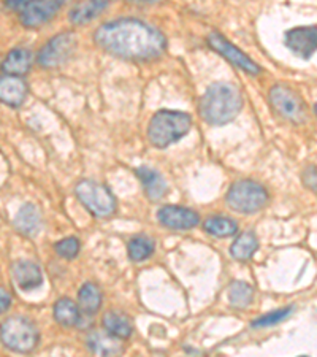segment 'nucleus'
Here are the masks:
<instances>
[{"label": "nucleus", "mask_w": 317, "mask_h": 357, "mask_svg": "<svg viewBox=\"0 0 317 357\" xmlns=\"http://www.w3.org/2000/svg\"><path fill=\"white\" fill-rule=\"evenodd\" d=\"M94 40L107 53L127 61L155 59L167 48L162 32L134 18L105 22L97 29Z\"/></svg>", "instance_id": "1"}, {"label": "nucleus", "mask_w": 317, "mask_h": 357, "mask_svg": "<svg viewBox=\"0 0 317 357\" xmlns=\"http://www.w3.org/2000/svg\"><path fill=\"white\" fill-rule=\"evenodd\" d=\"M243 108L241 91L232 83H212L200 100V116L211 126L233 121Z\"/></svg>", "instance_id": "2"}, {"label": "nucleus", "mask_w": 317, "mask_h": 357, "mask_svg": "<svg viewBox=\"0 0 317 357\" xmlns=\"http://www.w3.org/2000/svg\"><path fill=\"white\" fill-rule=\"evenodd\" d=\"M192 126L189 113L176 110H160L154 114L148 126V138L155 148H167L187 135Z\"/></svg>", "instance_id": "3"}, {"label": "nucleus", "mask_w": 317, "mask_h": 357, "mask_svg": "<svg viewBox=\"0 0 317 357\" xmlns=\"http://www.w3.org/2000/svg\"><path fill=\"white\" fill-rule=\"evenodd\" d=\"M0 340L15 353L27 354L37 348L40 333L32 321L22 316H11L0 324Z\"/></svg>", "instance_id": "4"}, {"label": "nucleus", "mask_w": 317, "mask_h": 357, "mask_svg": "<svg viewBox=\"0 0 317 357\" xmlns=\"http://www.w3.org/2000/svg\"><path fill=\"white\" fill-rule=\"evenodd\" d=\"M268 204V192L262 184L252 180H240L230 186L227 192V205L233 211L251 215L261 211Z\"/></svg>", "instance_id": "5"}, {"label": "nucleus", "mask_w": 317, "mask_h": 357, "mask_svg": "<svg viewBox=\"0 0 317 357\" xmlns=\"http://www.w3.org/2000/svg\"><path fill=\"white\" fill-rule=\"evenodd\" d=\"M78 200L91 215L97 218H108L116 211V199L107 186L92 180H83L75 188Z\"/></svg>", "instance_id": "6"}, {"label": "nucleus", "mask_w": 317, "mask_h": 357, "mask_svg": "<svg viewBox=\"0 0 317 357\" xmlns=\"http://www.w3.org/2000/svg\"><path fill=\"white\" fill-rule=\"evenodd\" d=\"M270 103L281 118L293 124H302L307 121V107L295 91L284 84H276L270 91Z\"/></svg>", "instance_id": "7"}, {"label": "nucleus", "mask_w": 317, "mask_h": 357, "mask_svg": "<svg viewBox=\"0 0 317 357\" xmlns=\"http://www.w3.org/2000/svg\"><path fill=\"white\" fill-rule=\"evenodd\" d=\"M8 8H13L20 13V20L22 24L29 29H37L43 26L54 18V15L61 10L62 2H56V0H49V2H18V0H10L5 3Z\"/></svg>", "instance_id": "8"}, {"label": "nucleus", "mask_w": 317, "mask_h": 357, "mask_svg": "<svg viewBox=\"0 0 317 357\" xmlns=\"http://www.w3.org/2000/svg\"><path fill=\"white\" fill-rule=\"evenodd\" d=\"M77 50V36L73 32H63L49 40L38 53V64L46 68L57 67L65 62Z\"/></svg>", "instance_id": "9"}, {"label": "nucleus", "mask_w": 317, "mask_h": 357, "mask_svg": "<svg viewBox=\"0 0 317 357\" xmlns=\"http://www.w3.org/2000/svg\"><path fill=\"white\" fill-rule=\"evenodd\" d=\"M208 45L216 51V53L226 57L229 62H232L235 67L241 68L243 72L251 75L261 73V67H258L251 57H247L240 48H236V46L230 43L226 37H222L221 33L212 32L208 37Z\"/></svg>", "instance_id": "10"}, {"label": "nucleus", "mask_w": 317, "mask_h": 357, "mask_svg": "<svg viewBox=\"0 0 317 357\" xmlns=\"http://www.w3.org/2000/svg\"><path fill=\"white\" fill-rule=\"evenodd\" d=\"M286 46L293 54L309 59L317 50V27L303 26L286 32Z\"/></svg>", "instance_id": "11"}, {"label": "nucleus", "mask_w": 317, "mask_h": 357, "mask_svg": "<svg viewBox=\"0 0 317 357\" xmlns=\"http://www.w3.org/2000/svg\"><path fill=\"white\" fill-rule=\"evenodd\" d=\"M157 220L162 226L175 230H189L199 226L200 216L197 211L178 205H165L157 211Z\"/></svg>", "instance_id": "12"}, {"label": "nucleus", "mask_w": 317, "mask_h": 357, "mask_svg": "<svg viewBox=\"0 0 317 357\" xmlns=\"http://www.w3.org/2000/svg\"><path fill=\"white\" fill-rule=\"evenodd\" d=\"M11 273L21 291H33L43 283L42 270L32 261H16L11 267Z\"/></svg>", "instance_id": "13"}, {"label": "nucleus", "mask_w": 317, "mask_h": 357, "mask_svg": "<svg viewBox=\"0 0 317 357\" xmlns=\"http://www.w3.org/2000/svg\"><path fill=\"white\" fill-rule=\"evenodd\" d=\"M27 83L20 77L3 75L0 77V102L5 105L18 108L24 103L27 97Z\"/></svg>", "instance_id": "14"}, {"label": "nucleus", "mask_w": 317, "mask_h": 357, "mask_svg": "<svg viewBox=\"0 0 317 357\" xmlns=\"http://www.w3.org/2000/svg\"><path fill=\"white\" fill-rule=\"evenodd\" d=\"M88 347L92 353L100 357H118L123 354L121 340L108 332H92L88 337Z\"/></svg>", "instance_id": "15"}, {"label": "nucleus", "mask_w": 317, "mask_h": 357, "mask_svg": "<svg viewBox=\"0 0 317 357\" xmlns=\"http://www.w3.org/2000/svg\"><path fill=\"white\" fill-rule=\"evenodd\" d=\"M15 227L26 237H36L42 229V215L36 205H22L15 218Z\"/></svg>", "instance_id": "16"}, {"label": "nucleus", "mask_w": 317, "mask_h": 357, "mask_svg": "<svg viewBox=\"0 0 317 357\" xmlns=\"http://www.w3.org/2000/svg\"><path fill=\"white\" fill-rule=\"evenodd\" d=\"M135 174L138 176V180L141 181L143 188H145V194L149 199L159 200L164 197L167 192V183L159 172H155L151 167L141 165L138 167Z\"/></svg>", "instance_id": "17"}, {"label": "nucleus", "mask_w": 317, "mask_h": 357, "mask_svg": "<svg viewBox=\"0 0 317 357\" xmlns=\"http://www.w3.org/2000/svg\"><path fill=\"white\" fill-rule=\"evenodd\" d=\"M33 62L32 53L26 48L11 50L2 62V72L10 77H22L31 70Z\"/></svg>", "instance_id": "18"}, {"label": "nucleus", "mask_w": 317, "mask_h": 357, "mask_svg": "<svg viewBox=\"0 0 317 357\" xmlns=\"http://www.w3.org/2000/svg\"><path fill=\"white\" fill-rule=\"evenodd\" d=\"M102 326L109 335L119 340L130 338L132 333H134V326H132L130 318L121 312H108L103 314Z\"/></svg>", "instance_id": "19"}, {"label": "nucleus", "mask_w": 317, "mask_h": 357, "mask_svg": "<svg viewBox=\"0 0 317 357\" xmlns=\"http://www.w3.org/2000/svg\"><path fill=\"white\" fill-rule=\"evenodd\" d=\"M78 307L86 314H95L102 307V291L94 283L83 284L78 292Z\"/></svg>", "instance_id": "20"}, {"label": "nucleus", "mask_w": 317, "mask_h": 357, "mask_svg": "<svg viewBox=\"0 0 317 357\" xmlns=\"http://www.w3.org/2000/svg\"><path fill=\"white\" fill-rule=\"evenodd\" d=\"M54 319L65 327L77 326L82 319V310L70 298H61L54 303Z\"/></svg>", "instance_id": "21"}, {"label": "nucleus", "mask_w": 317, "mask_h": 357, "mask_svg": "<svg viewBox=\"0 0 317 357\" xmlns=\"http://www.w3.org/2000/svg\"><path fill=\"white\" fill-rule=\"evenodd\" d=\"M108 8V2L105 0H99V2H83L77 3L72 8L68 18L73 22V24H86L99 16L103 10Z\"/></svg>", "instance_id": "22"}, {"label": "nucleus", "mask_w": 317, "mask_h": 357, "mask_svg": "<svg viewBox=\"0 0 317 357\" xmlns=\"http://www.w3.org/2000/svg\"><path fill=\"white\" fill-rule=\"evenodd\" d=\"M258 250V240L252 232H245L238 235L235 243L230 246V255L236 261H249L254 252Z\"/></svg>", "instance_id": "23"}, {"label": "nucleus", "mask_w": 317, "mask_h": 357, "mask_svg": "<svg viewBox=\"0 0 317 357\" xmlns=\"http://www.w3.org/2000/svg\"><path fill=\"white\" fill-rule=\"evenodd\" d=\"M203 227L210 235H215V237L219 238H227L236 234L238 224L226 216H211L205 221Z\"/></svg>", "instance_id": "24"}, {"label": "nucleus", "mask_w": 317, "mask_h": 357, "mask_svg": "<svg viewBox=\"0 0 317 357\" xmlns=\"http://www.w3.org/2000/svg\"><path fill=\"white\" fill-rule=\"evenodd\" d=\"M229 302L235 308L249 307L254 301V289L245 281H233L227 291Z\"/></svg>", "instance_id": "25"}, {"label": "nucleus", "mask_w": 317, "mask_h": 357, "mask_svg": "<svg viewBox=\"0 0 317 357\" xmlns=\"http://www.w3.org/2000/svg\"><path fill=\"white\" fill-rule=\"evenodd\" d=\"M155 250V243L153 238L146 237V235H137L132 238L127 245V251H129V257L134 262H141L145 259L151 257Z\"/></svg>", "instance_id": "26"}, {"label": "nucleus", "mask_w": 317, "mask_h": 357, "mask_svg": "<svg viewBox=\"0 0 317 357\" xmlns=\"http://www.w3.org/2000/svg\"><path fill=\"white\" fill-rule=\"evenodd\" d=\"M54 250L57 252V256L70 261V259H75L78 256L79 250H82V245H79V240L77 237H67L57 241Z\"/></svg>", "instance_id": "27"}, {"label": "nucleus", "mask_w": 317, "mask_h": 357, "mask_svg": "<svg viewBox=\"0 0 317 357\" xmlns=\"http://www.w3.org/2000/svg\"><path fill=\"white\" fill-rule=\"evenodd\" d=\"M292 312H293L292 307L276 310V312H273V313H268V314L262 316V318H257L256 321L252 322V326L254 327H270V326L279 324V322H282L284 319L289 318V316L292 314Z\"/></svg>", "instance_id": "28"}, {"label": "nucleus", "mask_w": 317, "mask_h": 357, "mask_svg": "<svg viewBox=\"0 0 317 357\" xmlns=\"http://www.w3.org/2000/svg\"><path fill=\"white\" fill-rule=\"evenodd\" d=\"M303 183L304 186L311 191L317 192V167L316 165H309L307 170L303 172Z\"/></svg>", "instance_id": "29"}, {"label": "nucleus", "mask_w": 317, "mask_h": 357, "mask_svg": "<svg viewBox=\"0 0 317 357\" xmlns=\"http://www.w3.org/2000/svg\"><path fill=\"white\" fill-rule=\"evenodd\" d=\"M11 307V296L5 287L0 286V314H3Z\"/></svg>", "instance_id": "30"}, {"label": "nucleus", "mask_w": 317, "mask_h": 357, "mask_svg": "<svg viewBox=\"0 0 317 357\" xmlns=\"http://www.w3.org/2000/svg\"><path fill=\"white\" fill-rule=\"evenodd\" d=\"M314 112H316V114H317V103L314 105Z\"/></svg>", "instance_id": "31"}, {"label": "nucleus", "mask_w": 317, "mask_h": 357, "mask_svg": "<svg viewBox=\"0 0 317 357\" xmlns=\"http://www.w3.org/2000/svg\"><path fill=\"white\" fill-rule=\"evenodd\" d=\"M302 357H307V356H302Z\"/></svg>", "instance_id": "32"}]
</instances>
